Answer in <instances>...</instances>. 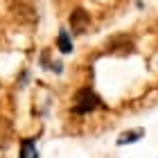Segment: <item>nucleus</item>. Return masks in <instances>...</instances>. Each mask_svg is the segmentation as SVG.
<instances>
[{
  "instance_id": "f03ea898",
  "label": "nucleus",
  "mask_w": 158,
  "mask_h": 158,
  "mask_svg": "<svg viewBox=\"0 0 158 158\" xmlns=\"http://www.w3.org/2000/svg\"><path fill=\"white\" fill-rule=\"evenodd\" d=\"M88 25H90V16L84 9H75L70 14V30H73V34H84L88 30Z\"/></svg>"
},
{
  "instance_id": "39448f33",
  "label": "nucleus",
  "mask_w": 158,
  "mask_h": 158,
  "mask_svg": "<svg viewBox=\"0 0 158 158\" xmlns=\"http://www.w3.org/2000/svg\"><path fill=\"white\" fill-rule=\"evenodd\" d=\"M56 48H59L63 54L73 52V41H70L68 32H59V36H56Z\"/></svg>"
},
{
  "instance_id": "7ed1b4c3",
  "label": "nucleus",
  "mask_w": 158,
  "mask_h": 158,
  "mask_svg": "<svg viewBox=\"0 0 158 158\" xmlns=\"http://www.w3.org/2000/svg\"><path fill=\"white\" fill-rule=\"evenodd\" d=\"M18 158H39V149L34 145L32 138H23L20 140V154Z\"/></svg>"
},
{
  "instance_id": "20e7f679",
  "label": "nucleus",
  "mask_w": 158,
  "mask_h": 158,
  "mask_svg": "<svg viewBox=\"0 0 158 158\" xmlns=\"http://www.w3.org/2000/svg\"><path fill=\"white\" fill-rule=\"evenodd\" d=\"M9 140H11V122L0 113V147H7Z\"/></svg>"
},
{
  "instance_id": "f257e3e1",
  "label": "nucleus",
  "mask_w": 158,
  "mask_h": 158,
  "mask_svg": "<svg viewBox=\"0 0 158 158\" xmlns=\"http://www.w3.org/2000/svg\"><path fill=\"white\" fill-rule=\"evenodd\" d=\"M102 99L93 88H81L77 90V95L73 99V113L75 115H88V113H95L97 109H102Z\"/></svg>"
},
{
  "instance_id": "423d86ee",
  "label": "nucleus",
  "mask_w": 158,
  "mask_h": 158,
  "mask_svg": "<svg viewBox=\"0 0 158 158\" xmlns=\"http://www.w3.org/2000/svg\"><path fill=\"white\" fill-rule=\"evenodd\" d=\"M142 135H145V131H142V129H135V131L122 133V135H120V140H118V145H131V142H135L138 138H142Z\"/></svg>"
}]
</instances>
